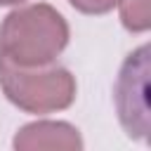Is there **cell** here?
<instances>
[{"mask_svg":"<svg viewBox=\"0 0 151 151\" xmlns=\"http://www.w3.org/2000/svg\"><path fill=\"white\" fill-rule=\"evenodd\" d=\"M120 19L130 31H146L151 24V0H120Z\"/></svg>","mask_w":151,"mask_h":151,"instance_id":"obj_5","label":"cell"},{"mask_svg":"<svg viewBox=\"0 0 151 151\" xmlns=\"http://www.w3.org/2000/svg\"><path fill=\"white\" fill-rule=\"evenodd\" d=\"M68 42L64 17L50 5H31L5 17L0 28V57L17 66L50 64Z\"/></svg>","mask_w":151,"mask_h":151,"instance_id":"obj_1","label":"cell"},{"mask_svg":"<svg viewBox=\"0 0 151 151\" xmlns=\"http://www.w3.org/2000/svg\"><path fill=\"white\" fill-rule=\"evenodd\" d=\"M17 2H24V0H0V5H17Z\"/></svg>","mask_w":151,"mask_h":151,"instance_id":"obj_7","label":"cell"},{"mask_svg":"<svg viewBox=\"0 0 151 151\" xmlns=\"http://www.w3.org/2000/svg\"><path fill=\"white\" fill-rule=\"evenodd\" d=\"M146 78H149V45L134 50L116 80V109L125 132L134 139L149 137V104H146Z\"/></svg>","mask_w":151,"mask_h":151,"instance_id":"obj_3","label":"cell"},{"mask_svg":"<svg viewBox=\"0 0 151 151\" xmlns=\"http://www.w3.org/2000/svg\"><path fill=\"white\" fill-rule=\"evenodd\" d=\"M0 85L12 104L28 113H50L66 109L76 97V80L66 68L26 71L0 57Z\"/></svg>","mask_w":151,"mask_h":151,"instance_id":"obj_2","label":"cell"},{"mask_svg":"<svg viewBox=\"0 0 151 151\" xmlns=\"http://www.w3.org/2000/svg\"><path fill=\"white\" fill-rule=\"evenodd\" d=\"M68 2L85 14H101V12H109L118 0H68Z\"/></svg>","mask_w":151,"mask_h":151,"instance_id":"obj_6","label":"cell"},{"mask_svg":"<svg viewBox=\"0 0 151 151\" xmlns=\"http://www.w3.org/2000/svg\"><path fill=\"white\" fill-rule=\"evenodd\" d=\"M14 146L19 151H35V149L73 151L80 149L83 142L78 137V130L66 123H33L19 130V134L14 137Z\"/></svg>","mask_w":151,"mask_h":151,"instance_id":"obj_4","label":"cell"}]
</instances>
